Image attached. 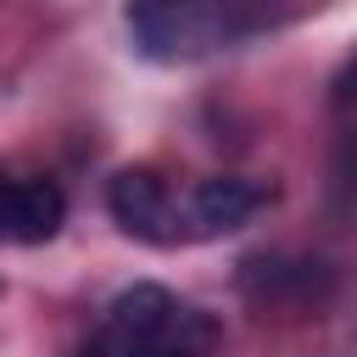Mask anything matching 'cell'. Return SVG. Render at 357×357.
I'll return each mask as SVG.
<instances>
[{
	"label": "cell",
	"instance_id": "1",
	"mask_svg": "<svg viewBox=\"0 0 357 357\" xmlns=\"http://www.w3.org/2000/svg\"><path fill=\"white\" fill-rule=\"evenodd\" d=\"M123 22H128L139 56H151V61H190L251 28V17L234 6H128Z\"/></svg>",
	"mask_w": 357,
	"mask_h": 357
},
{
	"label": "cell",
	"instance_id": "2",
	"mask_svg": "<svg viewBox=\"0 0 357 357\" xmlns=\"http://www.w3.org/2000/svg\"><path fill=\"white\" fill-rule=\"evenodd\" d=\"M106 206H112L117 229L134 240H151V245L178 240V206H173V190L156 167H123L106 184Z\"/></svg>",
	"mask_w": 357,
	"mask_h": 357
},
{
	"label": "cell",
	"instance_id": "3",
	"mask_svg": "<svg viewBox=\"0 0 357 357\" xmlns=\"http://www.w3.org/2000/svg\"><path fill=\"white\" fill-rule=\"evenodd\" d=\"M67 218V195L56 178L39 173H6L0 167V240L17 245H45Z\"/></svg>",
	"mask_w": 357,
	"mask_h": 357
},
{
	"label": "cell",
	"instance_id": "4",
	"mask_svg": "<svg viewBox=\"0 0 357 357\" xmlns=\"http://www.w3.org/2000/svg\"><path fill=\"white\" fill-rule=\"evenodd\" d=\"M262 201H268V184L240 178V173H218V178H201V184L190 190L184 223H190V234H201V240H212V234H234L240 223L257 218Z\"/></svg>",
	"mask_w": 357,
	"mask_h": 357
},
{
	"label": "cell",
	"instance_id": "5",
	"mask_svg": "<svg viewBox=\"0 0 357 357\" xmlns=\"http://www.w3.org/2000/svg\"><path fill=\"white\" fill-rule=\"evenodd\" d=\"M240 284L262 307H312V284H324V273H318V262H268V257H257V262H245Z\"/></svg>",
	"mask_w": 357,
	"mask_h": 357
},
{
	"label": "cell",
	"instance_id": "6",
	"mask_svg": "<svg viewBox=\"0 0 357 357\" xmlns=\"http://www.w3.org/2000/svg\"><path fill=\"white\" fill-rule=\"evenodd\" d=\"M212 340H218L212 318L195 312V307H178L162 329H151L145 340H134V346H123V351H112V357H206Z\"/></svg>",
	"mask_w": 357,
	"mask_h": 357
},
{
	"label": "cell",
	"instance_id": "7",
	"mask_svg": "<svg viewBox=\"0 0 357 357\" xmlns=\"http://www.w3.org/2000/svg\"><path fill=\"white\" fill-rule=\"evenodd\" d=\"M84 357H106V351H84Z\"/></svg>",
	"mask_w": 357,
	"mask_h": 357
}]
</instances>
